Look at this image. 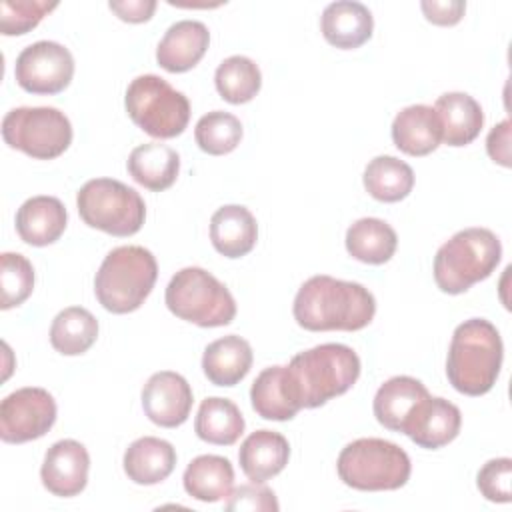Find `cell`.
Here are the masks:
<instances>
[{
    "mask_svg": "<svg viewBox=\"0 0 512 512\" xmlns=\"http://www.w3.org/2000/svg\"><path fill=\"white\" fill-rule=\"evenodd\" d=\"M54 422L56 400L44 388H20L8 394L0 404V438L8 444L42 438Z\"/></svg>",
    "mask_w": 512,
    "mask_h": 512,
    "instance_id": "cell-11",
    "label": "cell"
},
{
    "mask_svg": "<svg viewBox=\"0 0 512 512\" xmlns=\"http://www.w3.org/2000/svg\"><path fill=\"white\" fill-rule=\"evenodd\" d=\"M0 308L8 310L28 300L34 290V268L30 260L18 252L0 256Z\"/></svg>",
    "mask_w": 512,
    "mask_h": 512,
    "instance_id": "cell-35",
    "label": "cell"
},
{
    "mask_svg": "<svg viewBox=\"0 0 512 512\" xmlns=\"http://www.w3.org/2000/svg\"><path fill=\"white\" fill-rule=\"evenodd\" d=\"M68 214L54 196H32L16 212V232L30 246H48L66 230Z\"/></svg>",
    "mask_w": 512,
    "mask_h": 512,
    "instance_id": "cell-20",
    "label": "cell"
},
{
    "mask_svg": "<svg viewBox=\"0 0 512 512\" xmlns=\"http://www.w3.org/2000/svg\"><path fill=\"white\" fill-rule=\"evenodd\" d=\"M292 312L298 326L310 332H354L372 322L376 300L372 292L358 282L318 274L298 288Z\"/></svg>",
    "mask_w": 512,
    "mask_h": 512,
    "instance_id": "cell-1",
    "label": "cell"
},
{
    "mask_svg": "<svg viewBox=\"0 0 512 512\" xmlns=\"http://www.w3.org/2000/svg\"><path fill=\"white\" fill-rule=\"evenodd\" d=\"M164 300L174 316L202 328L226 326L236 316V302L230 290L198 266L178 270L166 286Z\"/></svg>",
    "mask_w": 512,
    "mask_h": 512,
    "instance_id": "cell-7",
    "label": "cell"
},
{
    "mask_svg": "<svg viewBox=\"0 0 512 512\" xmlns=\"http://www.w3.org/2000/svg\"><path fill=\"white\" fill-rule=\"evenodd\" d=\"M392 142L408 156H426L442 142V126L432 106L412 104L402 108L392 122Z\"/></svg>",
    "mask_w": 512,
    "mask_h": 512,
    "instance_id": "cell-17",
    "label": "cell"
},
{
    "mask_svg": "<svg viewBox=\"0 0 512 512\" xmlns=\"http://www.w3.org/2000/svg\"><path fill=\"white\" fill-rule=\"evenodd\" d=\"M76 206L84 224L118 238L136 234L146 218L142 196L114 178L88 180L78 190Z\"/></svg>",
    "mask_w": 512,
    "mask_h": 512,
    "instance_id": "cell-9",
    "label": "cell"
},
{
    "mask_svg": "<svg viewBox=\"0 0 512 512\" xmlns=\"http://www.w3.org/2000/svg\"><path fill=\"white\" fill-rule=\"evenodd\" d=\"M434 110L442 126V140L448 146H466L474 142L484 126L480 104L466 92H446L438 96Z\"/></svg>",
    "mask_w": 512,
    "mask_h": 512,
    "instance_id": "cell-24",
    "label": "cell"
},
{
    "mask_svg": "<svg viewBox=\"0 0 512 512\" xmlns=\"http://www.w3.org/2000/svg\"><path fill=\"white\" fill-rule=\"evenodd\" d=\"M502 258V244L488 228H464L434 256V280L446 294H462L486 280Z\"/></svg>",
    "mask_w": 512,
    "mask_h": 512,
    "instance_id": "cell-5",
    "label": "cell"
},
{
    "mask_svg": "<svg viewBox=\"0 0 512 512\" xmlns=\"http://www.w3.org/2000/svg\"><path fill=\"white\" fill-rule=\"evenodd\" d=\"M280 504L276 494L262 482L242 484L230 492L226 510H250V512H278Z\"/></svg>",
    "mask_w": 512,
    "mask_h": 512,
    "instance_id": "cell-38",
    "label": "cell"
},
{
    "mask_svg": "<svg viewBox=\"0 0 512 512\" xmlns=\"http://www.w3.org/2000/svg\"><path fill=\"white\" fill-rule=\"evenodd\" d=\"M504 358L500 332L490 320L470 318L456 326L448 358L446 376L454 390L466 396H482L498 380Z\"/></svg>",
    "mask_w": 512,
    "mask_h": 512,
    "instance_id": "cell-2",
    "label": "cell"
},
{
    "mask_svg": "<svg viewBox=\"0 0 512 512\" xmlns=\"http://www.w3.org/2000/svg\"><path fill=\"white\" fill-rule=\"evenodd\" d=\"M182 482L192 498L200 502H218L232 492L234 468L224 456L202 454L186 466Z\"/></svg>",
    "mask_w": 512,
    "mask_h": 512,
    "instance_id": "cell-28",
    "label": "cell"
},
{
    "mask_svg": "<svg viewBox=\"0 0 512 512\" xmlns=\"http://www.w3.org/2000/svg\"><path fill=\"white\" fill-rule=\"evenodd\" d=\"M124 472L134 484L152 486L166 480L176 466V450L168 440L142 436L124 452Z\"/></svg>",
    "mask_w": 512,
    "mask_h": 512,
    "instance_id": "cell-23",
    "label": "cell"
},
{
    "mask_svg": "<svg viewBox=\"0 0 512 512\" xmlns=\"http://www.w3.org/2000/svg\"><path fill=\"white\" fill-rule=\"evenodd\" d=\"M4 142L36 160H52L72 144V124L52 106H20L2 120Z\"/></svg>",
    "mask_w": 512,
    "mask_h": 512,
    "instance_id": "cell-10",
    "label": "cell"
},
{
    "mask_svg": "<svg viewBox=\"0 0 512 512\" xmlns=\"http://www.w3.org/2000/svg\"><path fill=\"white\" fill-rule=\"evenodd\" d=\"M194 138L202 152L212 156H222L232 152L240 144L242 124L234 114L214 110L204 114L196 122Z\"/></svg>",
    "mask_w": 512,
    "mask_h": 512,
    "instance_id": "cell-34",
    "label": "cell"
},
{
    "mask_svg": "<svg viewBox=\"0 0 512 512\" xmlns=\"http://www.w3.org/2000/svg\"><path fill=\"white\" fill-rule=\"evenodd\" d=\"M428 22L438 26H454L462 20L466 12V2L462 0H424L420 4Z\"/></svg>",
    "mask_w": 512,
    "mask_h": 512,
    "instance_id": "cell-39",
    "label": "cell"
},
{
    "mask_svg": "<svg viewBox=\"0 0 512 512\" xmlns=\"http://www.w3.org/2000/svg\"><path fill=\"white\" fill-rule=\"evenodd\" d=\"M58 2L46 0H2L0 2V32L4 36H20L40 24Z\"/></svg>",
    "mask_w": 512,
    "mask_h": 512,
    "instance_id": "cell-36",
    "label": "cell"
},
{
    "mask_svg": "<svg viewBox=\"0 0 512 512\" xmlns=\"http://www.w3.org/2000/svg\"><path fill=\"white\" fill-rule=\"evenodd\" d=\"M192 388L184 376L172 370L156 372L142 388V408L150 422L162 428L184 424L192 410Z\"/></svg>",
    "mask_w": 512,
    "mask_h": 512,
    "instance_id": "cell-13",
    "label": "cell"
},
{
    "mask_svg": "<svg viewBox=\"0 0 512 512\" xmlns=\"http://www.w3.org/2000/svg\"><path fill=\"white\" fill-rule=\"evenodd\" d=\"M340 480L362 492L398 490L412 472L408 454L382 438H358L342 448L336 460Z\"/></svg>",
    "mask_w": 512,
    "mask_h": 512,
    "instance_id": "cell-6",
    "label": "cell"
},
{
    "mask_svg": "<svg viewBox=\"0 0 512 512\" xmlns=\"http://www.w3.org/2000/svg\"><path fill=\"white\" fill-rule=\"evenodd\" d=\"M286 370L300 408H318L354 386L360 358L350 346L328 342L296 354Z\"/></svg>",
    "mask_w": 512,
    "mask_h": 512,
    "instance_id": "cell-3",
    "label": "cell"
},
{
    "mask_svg": "<svg viewBox=\"0 0 512 512\" xmlns=\"http://www.w3.org/2000/svg\"><path fill=\"white\" fill-rule=\"evenodd\" d=\"M130 176L152 192L170 188L180 172V156L174 148L160 142L136 146L128 156Z\"/></svg>",
    "mask_w": 512,
    "mask_h": 512,
    "instance_id": "cell-27",
    "label": "cell"
},
{
    "mask_svg": "<svg viewBox=\"0 0 512 512\" xmlns=\"http://www.w3.org/2000/svg\"><path fill=\"white\" fill-rule=\"evenodd\" d=\"M430 392L426 386L412 376H394L386 380L374 396L376 420L394 432H404L414 410L426 400Z\"/></svg>",
    "mask_w": 512,
    "mask_h": 512,
    "instance_id": "cell-19",
    "label": "cell"
},
{
    "mask_svg": "<svg viewBox=\"0 0 512 512\" xmlns=\"http://www.w3.org/2000/svg\"><path fill=\"white\" fill-rule=\"evenodd\" d=\"M364 188L380 202H400L414 188V172L396 156H376L364 168Z\"/></svg>",
    "mask_w": 512,
    "mask_h": 512,
    "instance_id": "cell-31",
    "label": "cell"
},
{
    "mask_svg": "<svg viewBox=\"0 0 512 512\" xmlns=\"http://www.w3.org/2000/svg\"><path fill=\"white\" fill-rule=\"evenodd\" d=\"M112 12H116V16L124 22H132V24H140L152 18L154 10H156V2L154 0H122V2H110L108 4Z\"/></svg>",
    "mask_w": 512,
    "mask_h": 512,
    "instance_id": "cell-41",
    "label": "cell"
},
{
    "mask_svg": "<svg viewBox=\"0 0 512 512\" xmlns=\"http://www.w3.org/2000/svg\"><path fill=\"white\" fill-rule=\"evenodd\" d=\"M194 430L196 436L208 444L232 446L244 432V418L232 400L212 396L202 400Z\"/></svg>",
    "mask_w": 512,
    "mask_h": 512,
    "instance_id": "cell-30",
    "label": "cell"
},
{
    "mask_svg": "<svg viewBox=\"0 0 512 512\" xmlns=\"http://www.w3.org/2000/svg\"><path fill=\"white\" fill-rule=\"evenodd\" d=\"M250 402L264 420H292L302 408L296 402L286 366L264 368L250 388Z\"/></svg>",
    "mask_w": 512,
    "mask_h": 512,
    "instance_id": "cell-25",
    "label": "cell"
},
{
    "mask_svg": "<svg viewBox=\"0 0 512 512\" xmlns=\"http://www.w3.org/2000/svg\"><path fill=\"white\" fill-rule=\"evenodd\" d=\"M398 246L394 228L380 218H360L346 230L348 254L364 264L388 262Z\"/></svg>",
    "mask_w": 512,
    "mask_h": 512,
    "instance_id": "cell-29",
    "label": "cell"
},
{
    "mask_svg": "<svg viewBox=\"0 0 512 512\" xmlns=\"http://www.w3.org/2000/svg\"><path fill=\"white\" fill-rule=\"evenodd\" d=\"M290 458L288 440L274 430L252 432L238 450L242 472L252 482H266L280 474Z\"/></svg>",
    "mask_w": 512,
    "mask_h": 512,
    "instance_id": "cell-22",
    "label": "cell"
},
{
    "mask_svg": "<svg viewBox=\"0 0 512 512\" xmlns=\"http://www.w3.org/2000/svg\"><path fill=\"white\" fill-rule=\"evenodd\" d=\"M322 36L340 50H352L370 40L374 30L372 12L352 0H338L324 8L320 18Z\"/></svg>",
    "mask_w": 512,
    "mask_h": 512,
    "instance_id": "cell-18",
    "label": "cell"
},
{
    "mask_svg": "<svg viewBox=\"0 0 512 512\" xmlns=\"http://www.w3.org/2000/svg\"><path fill=\"white\" fill-rule=\"evenodd\" d=\"M462 426V414L456 404L428 396L414 410L402 434H406L416 446L426 450H438L450 444Z\"/></svg>",
    "mask_w": 512,
    "mask_h": 512,
    "instance_id": "cell-15",
    "label": "cell"
},
{
    "mask_svg": "<svg viewBox=\"0 0 512 512\" xmlns=\"http://www.w3.org/2000/svg\"><path fill=\"white\" fill-rule=\"evenodd\" d=\"M210 240L216 252L226 258L246 256L258 240L256 218L246 206H222L210 218Z\"/></svg>",
    "mask_w": 512,
    "mask_h": 512,
    "instance_id": "cell-21",
    "label": "cell"
},
{
    "mask_svg": "<svg viewBox=\"0 0 512 512\" xmlns=\"http://www.w3.org/2000/svg\"><path fill=\"white\" fill-rule=\"evenodd\" d=\"M98 338V320L82 306L56 314L50 326V344L64 356L84 354Z\"/></svg>",
    "mask_w": 512,
    "mask_h": 512,
    "instance_id": "cell-32",
    "label": "cell"
},
{
    "mask_svg": "<svg viewBox=\"0 0 512 512\" xmlns=\"http://www.w3.org/2000/svg\"><path fill=\"white\" fill-rule=\"evenodd\" d=\"M218 94L230 104L250 102L262 86V74L254 60L248 56H230L222 60L214 74Z\"/></svg>",
    "mask_w": 512,
    "mask_h": 512,
    "instance_id": "cell-33",
    "label": "cell"
},
{
    "mask_svg": "<svg viewBox=\"0 0 512 512\" xmlns=\"http://www.w3.org/2000/svg\"><path fill=\"white\" fill-rule=\"evenodd\" d=\"M14 76L30 94H58L74 76V58L62 44L40 40L18 54Z\"/></svg>",
    "mask_w": 512,
    "mask_h": 512,
    "instance_id": "cell-12",
    "label": "cell"
},
{
    "mask_svg": "<svg viewBox=\"0 0 512 512\" xmlns=\"http://www.w3.org/2000/svg\"><path fill=\"white\" fill-rule=\"evenodd\" d=\"M156 278L158 264L148 248L118 246L102 260L94 278V292L108 312L128 314L144 304Z\"/></svg>",
    "mask_w": 512,
    "mask_h": 512,
    "instance_id": "cell-4",
    "label": "cell"
},
{
    "mask_svg": "<svg viewBox=\"0 0 512 512\" xmlns=\"http://www.w3.org/2000/svg\"><path fill=\"white\" fill-rule=\"evenodd\" d=\"M252 348L248 340L228 334L210 342L202 356V370L216 386H236L252 368Z\"/></svg>",
    "mask_w": 512,
    "mask_h": 512,
    "instance_id": "cell-26",
    "label": "cell"
},
{
    "mask_svg": "<svg viewBox=\"0 0 512 512\" xmlns=\"http://www.w3.org/2000/svg\"><path fill=\"white\" fill-rule=\"evenodd\" d=\"M488 156L504 168H510V120L496 124L486 140Z\"/></svg>",
    "mask_w": 512,
    "mask_h": 512,
    "instance_id": "cell-40",
    "label": "cell"
},
{
    "mask_svg": "<svg viewBox=\"0 0 512 512\" xmlns=\"http://www.w3.org/2000/svg\"><path fill=\"white\" fill-rule=\"evenodd\" d=\"M208 44L210 32L206 24L198 20H180L172 24L158 42L156 60L166 72H188L202 60Z\"/></svg>",
    "mask_w": 512,
    "mask_h": 512,
    "instance_id": "cell-16",
    "label": "cell"
},
{
    "mask_svg": "<svg viewBox=\"0 0 512 512\" xmlns=\"http://www.w3.org/2000/svg\"><path fill=\"white\" fill-rule=\"evenodd\" d=\"M132 122L152 138H176L190 120L188 98L156 74H142L128 84L124 96Z\"/></svg>",
    "mask_w": 512,
    "mask_h": 512,
    "instance_id": "cell-8",
    "label": "cell"
},
{
    "mask_svg": "<svg viewBox=\"0 0 512 512\" xmlns=\"http://www.w3.org/2000/svg\"><path fill=\"white\" fill-rule=\"evenodd\" d=\"M90 456L84 444L66 438L54 442L42 462L40 478L48 492L60 498H70L86 488Z\"/></svg>",
    "mask_w": 512,
    "mask_h": 512,
    "instance_id": "cell-14",
    "label": "cell"
},
{
    "mask_svg": "<svg viewBox=\"0 0 512 512\" xmlns=\"http://www.w3.org/2000/svg\"><path fill=\"white\" fill-rule=\"evenodd\" d=\"M480 494L490 502H510L512 500V460L494 458L488 460L476 478Z\"/></svg>",
    "mask_w": 512,
    "mask_h": 512,
    "instance_id": "cell-37",
    "label": "cell"
}]
</instances>
